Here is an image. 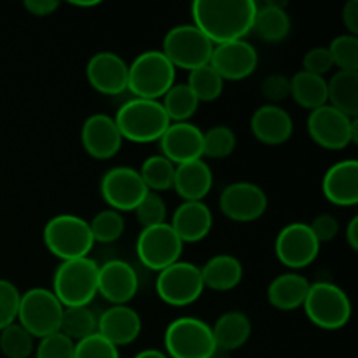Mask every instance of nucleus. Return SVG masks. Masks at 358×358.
<instances>
[{
  "label": "nucleus",
  "mask_w": 358,
  "mask_h": 358,
  "mask_svg": "<svg viewBox=\"0 0 358 358\" xmlns=\"http://www.w3.org/2000/svg\"><path fill=\"white\" fill-rule=\"evenodd\" d=\"M199 269L205 289L215 292H229L243 280V264L231 254L213 255Z\"/></svg>",
  "instance_id": "obj_28"
},
{
  "label": "nucleus",
  "mask_w": 358,
  "mask_h": 358,
  "mask_svg": "<svg viewBox=\"0 0 358 358\" xmlns=\"http://www.w3.org/2000/svg\"><path fill=\"white\" fill-rule=\"evenodd\" d=\"M72 6L76 7H94V6H100V0H87V2H70Z\"/></svg>",
  "instance_id": "obj_51"
},
{
  "label": "nucleus",
  "mask_w": 358,
  "mask_h": 358,
  "mask_svg": "<svg viewBox=\"0 0 358 358\" xmlns=\"http://www.w3.org/2000/svg\"><path fill=\"white\" fill-rule=\"evenodd\" d=\"M308 320L324 331L343 329L352 318V301L345 289L332 282H315L310 285L303 304Z\"/></svg>",
  "instance_id": "obj_6"
},
{
  "label": "nucleus",
  "mask_w": 358,
  "mask_h": 358,
  "mask_svg": "<svg viewBox=\"0 0 358 358\" xmlns=\"http://www.w3.org/2000/svg\"><path fill=\"white\" fill-rule=\"evenodd\" d=\"M327 103L345 115L358 119V72L336 70L327 80Z\"/></svg>",
  "instance_id": "obj_30"
},
{
  "label": "nucleus",
  "mask_w": 358,
  "mask_h": 358,
  "mask_svg": "<svg viewBox=\"0 0 358 358\" xmlns=\"http://www.w3.org/2000/svg\"><path fill=\"white\" fill-rule=\"evenodd\" d=\"M329 52L332 56V63L339 70L346 72H358V37L357 35L343 34L331 41Z\"/></svg>",
  "instance_id": "obj_39"
},
{
  "label": "nucleus",
  "mask_w": 358,
  "mask_h": 358,
  "mask_svg": "<svg viewBox=\"0 0 358 358\" xmlns=\"http://www.w3.org/2000/svg\"><path fill=\"white\" fill-rule=\"evenodd\" d=\"M210 65L222 77L224 83L226 80H243L257 70V49L245 38L217 44L213 45Z\"/></svg>",
  "instance_id": "obj_16"
},
{
  "label": "nucleus",
  "mask_w": 358,
  "mask_h": 358,
  "mask_svg": "<svg viewBox=\"0 0 358 358\" xmlns=\"http://www.w3.org/2000/svg\"><path fill=\"white\" fill-rule=\"evenodd\" d=\"M24 9L37 17H45L55 14L59 9L58 0H24Z\"/></svg>",
  "instance_id": "obj_47"
},
{
  "label": "nucleus",
  "mask_w": 358,
  "mask_h": 358,
  "mask_svg": "<svg viewBox=\"0 0 358 358\" xmlns=\"http://www.w3.org/2000/svg\"><path fill=\"white\" fill-rule=\"evenodd\" d=\"M184 243L168 222L143 227L136 238V257L150 271H163L180 261Z\"/></svg>",
  "instance_id": "obj_12"
},
{
  "label": "nucleus",
  "mask_w": 358,
  "mask_h": 358,
  "mask_svg": "<svg viewBox=\"0 0 358 358\" xmlns=\"http://www.w3.org/2000/svg\"><path fill=\"white\" fill-rule=\"evenodd\" d=\"M219 210L233 222H255L268 210V196L264 189L254 182H233L220 192Z\"/></svg>",
  "instance_id": "obj_15"
},
{
  "label": "nucleus",
  "mask_w": 358,
  "mask_h": 358,
  "mask_svg": "<svg viewBox=\"0 0 358 358\" xmlns=\"http://www.w3.org/2000/svg\"><path fill=\"white\" fill-rule=\"evenodd\" d=\"M159 101L170 122H187L199 107L198 98L185 83H175Z\"/></svg>",
  "instance_id": "obj_32"
},
{
  "label": "nucleus",
  "mask_w": 358,
  "mask_h": 358,
  "mask_svg": "<svg viewBox=\"0 0 358 358\" xmlns=\"http://www.w3.org/2000/svg\"><path fill=\"white\" fill-rule=\"evenodd\" d=\"M185 84L194 93L199 103H210V101L219 100L224 91V79L213 70L210 63L191 70Z\"/></svg>",
  "instance_id": "obj_35"
},
{
  "label": "nucleus",
  "mask_w": 358,
  "mask_h": 358,
  "mask_svg": "<svg viewBox=\"0 0 358 358\" xmlns=\"http://www.w3.org/2000/svg\"><path fill=\"white\" fill-rule=\"evenodd\" d=\"M73 348L76 343L58 331L38 339L35 358H73Z\"/></svg>",
  "instance_id": "obj_43"
},
{
  "label": "nucleus",
  "mask_w": 358,
  "mask_h": 358,
  "mask_svg": "<svg viewBox=\"0 0 358 358\" xmlns=\"http://www.w3.org/2000/svg\"><path fill=\"white\" fill-rule=\"evenodd\" d=\"M45 248L59 261L90 257L94 240L90 222L73 213H59L45 222L42 231Z\"/></svg>",
  "instance_id": "obj_4"
},
{
  "label": "nucleus",
  "mask_w": 358,
  "mask_h": 358,
  "mask_svg": "<svg viewBox=\"0 0 358 358\" xmlns=\"http://www.w3.org/2000/svg\"><path fill=\"white\" fill-rule=\"evenodd\" d=\"M133 358H168V355L163 352V350L147 348V350H142V352L136 353Z\"/></svg>",
  "instance_id": "obj_50"
},
{
  "label": "nucleus",
  "mask_w": 358,
  "mask_h": 358,
  "mask_svg": "<svg viewBox=\"0 0 358 358\" xmlns=\"http://www.w3.org/2000/svg\"><path fill=\"white\" fill-rule=\"evenodd\" d=\"M261 94L271 105L282 103L290 96V79L283 73H271L261 84Z\"/></svg>",
  "instance_id": "obj_44"
},
{
  "label": "nucleus",
  "mask_w": 358,
  "mask_h": 358,
  "mask_svg": "<svg viewBox=\"0 0 358 358\" xmlns=\"http://www.w3.org/2000/svg\"><path fill=\"white\" fill-rule=\"evenodd\" d=\"M86 79L98 93L117 96L128 91V63L117 52H94L86 63Z\"/></svg>",
  "instance_id": "obj_17"
},
{
  "label": "nucleus",
  "mask_w": 358,
  "mask_h": 358,
  "mask_svg": "<svg viewBox=\"0 0 358 358\" xmlns=\"http://www.w3.org/2000/svg\"><path fill=\"white\" fill-rule=\"evenodd\" d=\"M73 358H121V355H119V348L94 332L83 341L76 343Z\"/></svg>",
  "instance_id": "obj_41"
},
{
  "label": "nucleus",
  "mask_w": 358,
  "mask_h": 358,
  "mask_svg": "<svg viewBox=\"0 0 358 358\" xmlns=\"http://www.w3.org/2000/svg\"><path fill=\"white\" fill-rule=\"evenodd\" d=\"M63 304L45 287H34L21 294L16 322L35 339H42L59 331Z\"/></svg>",
  "instance_id": "obj_8"
},
{
  "label": "nucleus",
  "mask_w": 358,
  "mask_h": 358,
  "mask_svg": "<svg viewBox=\"0 0 358 358\" xmlns=\"http://www.w3.org/2000/svg\"><path fill=\"white\" fill-rule=\"evenodd\" d=\"M311 231L322 243L332 241L339 234V220L332 213H320L310 222Z\"/></svg>",
  "instance_id": "obj_46"
},
{
  "label": "nucleus",
  "mask_w": 358,
  "mask_h": 358,
  "mask_svg": "<svg viewBox=\"0 0 358 358\" xmlns=\"http://www.w3.org/2000/svg\"><path fill=\"white\" fill-rule=\"evenodd\" d=\"M98 266L91 257L62 261L52 275V294L63 308L90 306L98 294Z\"/></svg>",
  "instance_id": "obj_3"
},
{
  "label": "nucleus",
  "mask_w": 358,
  "mask_h": 358,
  "mask_svg": "<svg viewBox=\"0 0 358 358\" xmlns=\"http://www.w3.org/2000/svg\"><path fill=\"white\" fill-rule=\"evenodd\" d=\"M21 292L13 282L0 278V331L16 324Z\"/></svg>",
  "instance_id": "obj_42"
},
{
  "label": "nucleus",
  "mask_w": 358,
  "mask_h": 358,
  "mask_svg": "<svg viewBox=\"0 0 358 358\" xmlns=\"http://www.w3.org/2000/svg\"><path fill=\"white\" fill-rule=\"evenodd\" d=\"M98 327V317L90 306L63 308L59 332L73 343L83 341L87 336L94 334Z\"/></svg>",
  "instance_id": "obj_33"
},
{
  "label": "nucleus",
  "mask_w": 358,
  "mask_h": 358,
  "mask_svg": "<svg viewBox=\"0 0 358 358\" xmlns=\"http://www.w3.org/2000/svg\"><path fill=\"white\" fill-rule=\"evenodd\" d=\"M250 129L255 140L264 145L278 147L292 138L294 119L280 105L264 103L252 114Z\"/></svg>",
  "instance_id": "obj_21"
},
{
  "label": "nucleus",
  "mask_w": 358,
  "mask_h": 358,
  "mask_svg": "<svg viewBox=\"0 0 358 358\" xmlns=\"http://www.w3.org/2000/svg\"><path fill=\"white\" fill-rule=\"evenodd\" d=\"M205 292L201 269L192 262L177 261L157 273L156 294L164 304L184 308L194 304Z\"/></svg>",
  "instance_id": "obj_11"
},
{
  "label": "nucleus",
  "mask_w": 358,
  "mask_h": 358,
  "mask_svg": "<svg viewBox=\"0 0 358 358\" xmlns=\"http://www.w3.org/2000/svg\"><path fill=\"white\" fill-rule=\"evenodd\" d=\"M308 133L322 149L343 150L358 143V119H352L329 103L315 108L308 115Z\"/></svg>",
  "instance_id": "obj_10"
},
{
  "label": "nucleus",
  "mask_w": 358,
  "mask_h": 358,
  "mask_svg": "<svg viewBox=\"0 0 358 358\" xmlns=\"http://www.w3.org/2000/svg\"><path fill=\"white\" fill-rule=\"evenodd\" d=\"M149 189L143 184L138 170L131 166H114L100 180L101 199L115 212H133Z\"/></svg>",
  "instance_id": "obj_14"
},
{
  "label": "nucleus",
  "mask_w": 358,
  "mask_h": 358,
  "mask_svg": "<svg viewBox=\"0 0 358 358\" xmlns=\"http://www.w3.org/2000/svg\"><path fill=\"white\" fill-rule=\"evenodd\" d=\"M159 149L173 164L203 159V129L187 122H170L159 138Z\"/></svg>",
  "instance_id": "obj_20"
},
{
  "label": "nucleus",
  "mask_w": 358,
  "mask_h": 358,
  "mask_svg": "<svg viewBox=\"0 0 358 358\" xmlns=\"http://www.w3.org/2000/svg\"><path fill=\"white\" fill-rule=\"evenodd\" d=\"M138 285V275L129 262L110 259L98 266V294L110 306H122L135 299Z\"/></svg>",
  "instance_id": "obj_18"
},
{
  "label": "nucleus",
  "mask_w": 358,
  "mask_h": 358,
  "mask_svg": "<svg viewBox=\"0 0 358 358\" xmlns=\"http://www.w3.org/2000/svg\"><path fill=\"white\" fill-rule=\"evenodd\" d=\"M345 236H346V243L350 245L353 252L358 250V215H353L350 219L348 226H346L345 231Z\"/></svg>",
  "instance_id": "obj_49"
},
{
  "label": "nucleus",
  "mask_w": 358,
  "mask_h": 358,
  "mask_svg": "<svg viewBox=\"0 0 358 358\" xmlns=\"http://www.w3.org/2000/svg\"><path fill=\"white\" fill-rule=\"evenodd\" d=\"M343 23L346 27V34L358 37V0H350L343 7Z\"/></svg>",
  "instance_id": "obj_48"
},
{
  "label": "nucleus",
  "mask_w": 358,
  "mask_h": 358,
  "mask_svg": "<svg viewBox=\"0 0 358 358\" xmlns=\"http://www.w3.org/2000/svg\"><path fill=\"white\" fill-rule=\"evenodd\" d=\"M310 285L311 283L308 282L306 276L299 275L297 271H289L271 280L266 296L275 310L296 311L303 308Z\"/></svg>",
  "instance_id": "obj_26"
},
{
  "label": "nucleus",
  "mask_w": 358,
  "mask_h": 358,
  "mask_svg": "<svg viewBox=\"0 0 358 358\" xmlns=\"http://www.w3.org/2000/svg\"><path fill=\"white\" fill-rule=\"evenodd\" d=\"M163 55L175 69L194 70L210 63L213 44L198 27L182 23L171 27L163 37Z\"/></svg>",
  "instance_id": "obj_9"
},
{
  "label": "nucleus",
  "mask_w": 358,
  "mask_h": 358,
  "mask_svg": "<svg viewBox=\"0 0 358 358\" xmlns=\"http://www.w3.org/2000/svg\"><path fill=\"white\" fill-rule=\"evenodd\" d=\"M217 352L212 327L196 317H178L164 331L168 358H212Z\"/></svg>",
  "instance_id": "obj_7"
},
{
  "label": "nucleus",
  "mask_w": 358,
  "mask_h": 358,
  "mask_svg": "<svg viewBox=\"0 0 358 358\" xmlns=\"http://www.w3.org/2000/svg\"><path fill=\"white\" fill-rule=\"evenodd\" d=\"M96 332L101 338L119 348V346H128L142 332V318L128 304L122 306H108L103 313L98 317Z\"/></svg>",
  "instance_id": "obj_23"
},
{
  "label": "nucleus",
  "mask_w": 358,
  "mask_h": 358,
  "mask_svg": "<svg viewBox=\"0 0 358 358\" xmlns=\"http://www.w3.org/2000/svg\"><path fill=\"white\" fill-rule=\"evenodd\" d=\"M332 69H334V63H332V56L327 48H322V45L320 48H313L304 55L303 58L304 72L325 77Z\"/></svg>",
  "instance_id": "obj_45"
},
{
  "label": "nucleus",
  "mask_w": 358,
  "mask_h": 358,
  "mask_svg": "<svg viewBox=\"0 0 358 358\" xmlns=\"http://www.w3.org/2000/svg\"><path fill=\"white\" fill-rule=\"evenodd\" d=\"M182 243H199L213 227V213L203 201H182L168 222Z\"/></svg>",
  "instance_id": "obj_24"
},
{
  "label": "nucleus",
  "mask_w": 358,
  "mask_h": 358,
  "mask_svg": "<svg viewBox=\"0 0 358 358\" xmlns=\"http://www.w3.org/2000/svg\"><path fill=\"white\" fill-rule=\"evenodd\" d=\"M290 98L310 112L322 107L327 103V79L299 70L290 77Z\"/></svg>",
  "instance_id": "obj_31"
},
{
  "label": "nucleus",
  "mask_w": 358,
  "mask_h": 358,
  "mask_svg": "<svg viewBox=\"0 0 358 358\" xmlns=\"http://www.w3.org/2000/svg\"><path fill=\"white\" fill-rule=\"evenodd\" d=\"M320 241L306 222H290L275 238L276 259L292 271L308 268L320 254Z\"/></svg>",
  "instance_id": "obj_13"
},
{
  "label": "nucleus",
  "mask_w": 358,
  "mask_h": 358,
  "mask_svg": "<svg viewBox=\"0 0 358 358\" xmlns=\"http://www.w3.org/2000/svg\"><path fill=\"white\" fill-rule=\"evenodd\" d=\"M325 199L336 206H355L358 203V161L343 159L327 168L322 178Z\"/></svg>",
  "instance_id": "obj_22"
},
{
  "label": "nucleus",
  "mask_w": 358,
  "mask_h": 358,
  "mask_svg": "<svg viewBox=\"0 0 358 358\" xmlns=\"http://www.w3.org/2000/svg\"><path fill=\"white\" fill-rule=\"evenodd\" d=\"M80 142L87 156L98 161H107L117 156L124 140L114 117L103 112H96L84 121L80 128Z\"/></svg>",
  "instance_id": "obj_19"
},
{
  "label": "nucleus",
  "mask_w": 358,
  "mask_h": 358,
  "mask_svg": "<svg viewBox=\"0 0 358 358\" xmlns=\"http://www.w3.org/2000/svg\"><path fill=\"white\" fill-rule=\"evenodd\" d=\"M236 149V133L226 124H217L203 131V159H226Z\"/></svg>",
  "instance_id": "obj_36"
},
{
  "label": "nucleus",
  "mask_w": 358,
  "mask_h": 358,
  "mask_svg": "<svg viewBox=\"0 0 358 358\" xmlns=\"http://www.w3.org/2000/svg\"><path fill=\"white\" fill-rule=\"evenodd\" d=\"M257 6L255 0H194L191 3L192 24L213 45L240 41L252 31Z\"/></svg>",
  "instance_id": "obj_1"
},
{
  "label": "nucleus",
  "mask_w": 358,
  "mask_h": 358,
  "mask_svg": "<svg viewBox=\"0 0 358 358\" xmlns=\"http://www.w3.org/2000/svg\"><path fill=\"white\" fill-rule=\"evenodd\" d=\"M177 69L161 49L143 51L128 65V91L135 98L161 100L175 84Z\"/></svg>",
  "instance_id": "obj_5"
},
{
  "label": "nucleus",
  "mask_w": 358,
  "mask_h": 358,
  "mask_svg": "<svg viewBox=\"0 0 358 358\" xmlns=\"http://www.w3.org/2000/svg\"><path fill=\"white\" fill-rule=\"evenodd\" d=\"M117 124L122 140L133 143L159 142L163 133L170 126L166 112L159 100L129 98L112 115Z\"/></svg>",
  "instance_id": "obj_2"
},
{
  "label": "nucleus",
  "mask_w": 358,
  "mask_h": 358,
  "mask_svg": "<svg viewBox=\"0 0 358 358\" xmlns=\"http://www.w3.org/2000/svg\"><path fill=\"white\" fill-rule=\"evenodd\" d=\"M213 187V173L205 159L177 164L173 177L175 192L182 201H203Z\"/></svg>",
  "instance_id": "obj_25"
},
{
  "label": "nucleus",
  "mask_w": 358,
  "mask_h": 358,
  "mask_svg": "<svg viewBox=\"0 0 358 358\" xmlns=\"http://www.w3.org/2000/svg\"><path fill=\"white\" fill-rule=\"evenodd\" d=\"M212 327L213 341L220 352H234L248 343L252 336V322L243 311H226L215 320Z\"/></svg>",
  "instance_id": "obj_27"
},
{
  "label": "nucleus",
  "mask_w": 358,
  "mask_h": 358,
  "mask_svg": "<svg viewBox=\"0 0 358 358\" xmlns=\"http://www.w3.org/2000/svg\"><path fill=\"white\" fill-rule=\"evenodd\" d=\"M133 212H135L142 229L166 222V203H164L163 196L157 192H147Z\"/></svg>",
  "instance_id": "obj_40"
},
{
  "label": "nucleus",
  "mask_w": 358,
  "mask_h": 358,
  "mask_svg": "<svg viewBox=\"0 0 358 358\" xmlns=\"http://www.w3.org/2000/svg\"><path fill=\"white\" fill-rule=\"evenodd\" d=\"M0 352L6 358H28L35 352V338L16 322L0 331Z\"/></svg>",
  "instance_id": "obj_38"
},
{
  "label": "nucleus",
  "mask_w": 358,
  "mask_h": 358,
  "mask_svg": "<svg viewBox=\"0 0 358 358\" xmlns=\"http://www.w3.org/2000/svg\"><path fill=\"white\" fill-rule=\"evenodd\" d=\"M292 28V21L282 3L266 2L257 6L252 31L269 44H278L285 41Z\"/></svg>",
  "instance_id": "obj_29"
},
{
  "label": "nucleus",
  "mask_w": 358,
  "mask_h": 358,
  "mask_svg": "<svg viewBox=\"0 0 358 358\" xmlns=\"http://www.w3.org/2000/svg\"><path fill=\"white\" fill-rule=\"evenodd\" d=\"M87 222H90L94 243H114L122 236L126 227L122 213L115 212L112 208L101 210Z\"/></svg>",
  "instance_id": "obj_37"
},
{
  "label": "nucleus",
  "mask_w": 358,
  "mask_h": 358,
  "mask_svg": "<svg viewBox=\"0 0 358 358\" xmlns=\"http://www.w3.org/2000/svg\"><path fill=\"white\" fill-rule=\"evenodd\" d=\"M175 168H177V164L166 159L163 154H156V156H150L143 161L138 173L142 177L145 187L150 192H157L159 194V192L173 187Z\"/></svg>",
  "instance_id": "obj_34"
}]
</instances>
